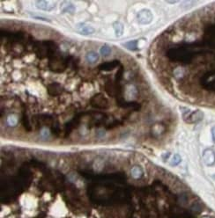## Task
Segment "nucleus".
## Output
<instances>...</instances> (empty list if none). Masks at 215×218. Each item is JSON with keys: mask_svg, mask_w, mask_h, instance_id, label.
I'll return each instance as SVG.
<instances>
[{"mask_svg": "<svg viewBox=\"0 0 215 218\" xmlns=\"http://www.w3.org/2000/svg\"><path fill=\"white\" fill-rule=\"evenodd\" d=\"M203 27L202 85L207 92L204 103L215 107V4L204 11L201 18Z\"/></svg>", "mask_w": 215, "mask_h": 218, "instance_id": "obj_1", "label": "nucleus"}, {"mask_svg": "<svg viewBox=\"0 0 215 218\" xmlns=\"http://www.w3.org/2000/svg\"><path fill=\"white\" fill-rule=\"evenodd\" d=\"M138 21L142 25H146L149 24L152 20V14L150 10L148 9H143L138 13L137 15Z\"/></svg>", "mask_w": 215, "mask_h": 218, "instance_id": "obj_2", "label": "nucleus"}, {"mask_svg": "<svg viewBox=\"0 0 215 218\" xmlns=\"http://www.w3.org/2000/svg\"><path fill=\"white\" fill-rule=\"evenodd\" d=\"M35 6L43 11H52L56 7V4L48 1H35Z\"/></svg>", "mask_w": 215, "mask_h": 218, "instance_id": "obj_3", "label": "nucleus"}, {"mask_svg": "<svg viewBox=\"0 0 215 218\" xmlns=\"http://www.w3.org/2000/svg\"><path fill=\"white\" fill-rule=\"evenodd\" d=\"M77 28L79 30V33H81V34H84V35H88V34H91V33H93L95 32L94 27H92L89 25L83 24V23L78 24L77 25Z\"/></svg>", "mask_w": 215, "mask_h": 218, "instance_id": "obj_4", "label": "nucleus"}, {"mask_svg": "<svg viewBox=\"0 0 215 218\" xmlns=\"http://www.w3.org/2000/svg\"><path fill=\"white\" fill-rule=\"evenodd\" d=\"M204 160L207 165H213L215 163V153L213 151H206L204 153Z\"/></svg>", "mask_w": 215, "mask_h": 218, "instance_id": "obj_5", "label": "nucleus"}, {"mask_svg": "<svg viewBox=\"0 0 215 218\" xmlns=\"http://www.w3.org/2000/svg\"><path fill=\"white\" fill-rule=\"evenodd\" d=\"M61 10L63 12L73 13L75 11V6H74L73 4H72L70 2H63L61 4Z\"/></svg>", "mask_w": 215, "mask_h": 218, "instance_id": "obj_6", "label": "nucleus"}, {"mask_svg": "<svg viewBox=\"0 0 215 218\" xmlns=\"http://www.w3.org/2000/svg\"><path fill=\"white\" fill-rule=\"evenodd\" d=\"M99 58H100V56H99L98 53L94 52V51H93V52H88V53L86 54V60L89 64H94L97 63L98 60H99Z\"/></svg>", "mask_w": 215, "mask_h": 218, "instance_id": "obj_7", "label": "nucleus"}, {"mask_svg": "<svg viewBox=\"0 0 215 218\" xmlns=\"http://www.w3.org/2000/svg\"><path fill=\"white\" fill-rule=\"evenodd\" d=\"M113 27H114V30H115V33H116V36L119 37V36H122L123 33H124V26L119 23V22H116L114 23L113 25Z\"/></svg>", "mask_w": 215, "mask_h": 218, "instance_id": "obj_8", "label": "nucleus"}, {"mask_svg": "<svg viewBox=\"0 0 215 218\" xmlns=\"http://www.w3.org/2000/svg\"><path fill=\"white\" fill-rule=\"evenodd\" d=\"M124 47L126 48H128L130 50L133 51V50H136L138 48V41L137 40H134V41H130L124 44Z\"/></svg>", "mask_w": 215, "mask_h": 218, "instance_id": "obj_9", "label": "nucleus"}, {"mask_svg": "<svg viewBox=\"0 0 215 218\" xmlns=\"http://www.w3.org/2000/svg\"><path fill=\"white\" fill-rule=\"evenodd\" d=\"M100 53L102 54L103 56H108V55H109L110 53H111V48H110L109 46L105 45V46H103V47L101 48Z\"/></svg>", "mask_w": 215, "mask_h": 218, "instance_id": "obj_10", "label": "nucleus"}, {"mask_svg": "<svg viewBox=\"0 0 215 218\" xmlns=\"http://www.w3.org/2000/svg\"><path fill=\"white\" fill-rule=\"evenodd\" d=\"M17 121H18V119H17V117L14 116V115H10V116L7 118V123H8L10 126H14V125L17 123Z\"/></svg>", "mask_w": 215, "mask_h": 218, "instance_id": "obj_11", "label": "nucleus"}, {"mask_svg": "<svg viewBox=\"0 0 215 218\" xmlns=\"http://www.w3.org/2000/svg\"><path fill=\"white\" fill-rule=\"evenodd\" d=\"M180 162H181V157H180V156H179V155H175L174 157H173L171 164H173V165H176V164H178Z\"/></svg>", "mask_w": 215, "mask_h": 218, "instance_id": "obj_12", "label": "nucleus"}]
</instances>
